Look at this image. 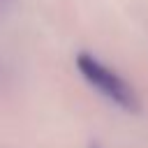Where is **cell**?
<instances>
[{"instance_id":"cell-2","label":"cell","mask_w":148,"mask_h":148,"mask_svg":"<svg viewBox=\"0 0 148 148\" xmlns=\"http://www.w3.org/2000/svg\"><path fill=\"white\" fill-rule=\"evenodd\" d=\"M90 148H97V146H90Z\"/></svg>"},{"instance_id":"cell-1","label":"cell","mask_w":148,"mask_h":148,"mask_svg":"<svg viewBox=\"0 0 148 148\" xmlns=\"http://www.w3.org/2000/svg\"><path fill=\"white\" fill-rule=\"evenodd\" d=\"M76 69H79V74H81L102 97H106L109 102H113V104L120 106L123 111L136 113V111L141 109L134 88H132L116 69H111L109 65H104L97 56H92V53H88V51H81V53L76 56Z\"/></svg>"}]
</instances>
